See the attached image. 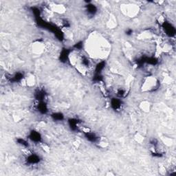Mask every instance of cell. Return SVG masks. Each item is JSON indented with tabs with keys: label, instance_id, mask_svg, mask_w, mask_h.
Returning a JSON list of instances; mask_svg holds the SVG:
<instances>
[{
	"label": "cell",
	"instance_id": "5b68a950",
	"mask_svg": "<svg viewBox=\"0 0 176 176\" xmlns=\"http://www.w3.org/2000/svg\"><path fill=\"white\" fill-rule=\"evenodd\" d=\"M51 117L56 121H61L64 119V115L61 112H56V113H53L51 114Z\"/></svg>",
	"mask_w": 176,
	"mask_h": 176
},
{
	"label": "cell",
	"instance_id": "8992f818",
	"mask_svg": "<svg viewBox=\"0 0 176 176\" xmlns=\"http://www.w3.org/2000/svg\"><path fill=\"white\" fill-rule=\"evenodd\" d=\"M86 10L88 12V13L91 15H94L97 11V8L93 4H88L86 6Z\"/></svg>",
	"mask_w": 176,
	"mask_h": 176
},
{
	"label": "cell",
	"instance_id": "6da1fadb",
	"mask_svg": "<svg viewBox=\"0 0 176 176\" xmlns=\"http://www.w3.org/2000/svg\"><path fill=\"white\" fill-rule=\"evenodd\" d=\"M28 138L30 139L31 141H32V142L35 143H39L41 140V136L38 132L32 131V132L30 133Z\"/></svg>",
	"mask_w": 176,
	"mask_h": 176
},
{
	"label": "cell",
	"instance_id": "277c9868",
	"mask_svg": "<svg viewBox=\"0 0 176 176\" xmlns=\"http://www.w3.org/2000/svg\"><path fill=\"white\" fill-rule=\"evenodd\" d=\"M68 123L69 125H70V128H71L72 130H78L79 128V122L77 119L75 118H71L70 120H68Z\"/></svg>",
	"mask_w": 176,
	"mask_h": 176
},
{
	"label": "cell",
	"instance_id": "7a4b0ae2",
	"mask_svg": "<svg viewBox=\"0 0 176 176\" xmlns=\"http://www.w3.org/2000/svg\"><path fill=\"white\" fill-rule=\"evenodd\" d=\"M120 98H114L111 101V106L114 110H118L122 107V101Z\"/></svg>",
	"mask_w": 176,
	"mask_h": 176
},
{
	"label": "cell",
	"instance_id": "3957f363",
	"mask_svg": "<svg viewBox=\"0 0 176 176\" xmlns=\"http://www.w3.org/2000/svg\"><path fill=\"white\" fill-rule=\"evenodd\" d=\"M39 161H40L39 156H37V155L33 154V153L29 155L27 158V162L30 165H36V164L39 163Z\"/></svg>",
	"mask_w": 176,
	"mask_h": 176
}]
</instances>
